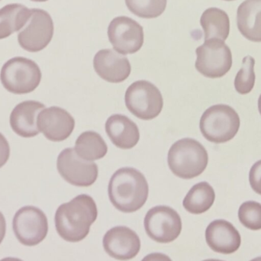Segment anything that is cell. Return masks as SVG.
Wrapping results in <instances>:
<instances>
[{"instance_id": "603a6c76", "label": "cell", "mask_w": 261, "mask_h": 261, "mask_svg": "<svg viewBox=\"0 0 261 261\" xmlns=\"http://www.w3.org/2000/svg\"><path fill=\"white\" fill-rule=\"evenodd\" d=\"M74 150L82 159L93 161L103 158L108 152V147L99 133L87 130L78 137Z\"/></svg>"}, {"instance_id": "1f68e13d", "label": "cell", "mask_w": 261, "mask_h": 261, "mask_svg": "<svg viewBox=\"0 0 261 261\" xmlns=\"http://www.w3.org/2000/svg\"><path fill=\"white\" fill-rule=\"evenodd\" d=\"M258 110H259V113H260V114L261 116V94H260V97H259V99H258Z\"/></svg>"}, {"instance_id": "7402d4cb", "label": "cell", "mask_w": 261, "mask_h": 261, "mask_svg": "<svg viewBox=\"0 0 261 261\" xmlns=\"http://www.w3.org/2000/svg\"><path fill=\"white\" fill-rule=\"evenodd\" d=\"M216 199L214 189L207 182H201L193 186L182 201V205L188 213L202 214L208 211Z\"/></svg>"}, {"instance_id": "52a82bcc", "label": "cell", "mask_w": 261, "mask_h": 261, "mask_svg": "<svg viewBox=\"0 0 261 261\" xmlns=\"http://www.w3.org/2000/svg\"><path fill=\"white\" fill-rule=\"evenodd\" d=\"M196 70L205 77H222L231 70L232 55L229 47L223 41L207 40L196 48Z\"/></svg>"}, {"instance_id": "6da1fadb", "label": "cell", "mask_w": 261, "mask_h": 261, "mask_svg": "<svg viewBox=\"0 0 261 261\" xmlns=\"http://www.w3.org/2000/svg\"><path fill=\"white\" fill-rule=\"evenodd\" d=\"M97 216L94 199L89 195H79L58 207L55 213V227L64 240L79 242L88 236Z\"/></svg>"}, {"instance_id": "f546056e", "label": "cell", "mask_w": 261, "mask_h": 261, "mask_svg": "<svg viewBox=\"0 0 261 261\" xmlns=\"http://www.w3.org/2000/svg\"><path fill=\"white\" fill-rule=\"evenodd\" d=\"M6 219L3 213L0 212V244L3 242L5 236H6Z\"/></svg>"}, {"instance_id": "30bf717a", "label": "cell", "mask_w": 261, "mask_h": 261, "mask_svg": "<svg viewBox=\"0 0 261 261\" xmlns=\"http://www.w3.org/2000/svg\"><path fill=\"white\" fill-rule=\"evenodd\" d=\"M54 30L53 20L48 12L32 9L29 21L18 33V44L27 51H41L51 41Z\"/></svg>"}, {"instance_id": "83f0119b", "label": "cell", "mask_w": 261, "mask_h": 261, "mask_svg": "<svg viewBox=\"0 0 261 261\" xmlns=\"http://www.w3.org/2000/svg\"><path fill=\"white\" fill-rule=\"evenodd\" d=\"M10 156V147L6 137L0 133V168L7 163Z\"/></svg>"}, {"instance_id": "e0dca14e", "label": "cell", "mask_w": 261, "mask_h": 261, "mask_svg": "<svg viewBox=\"0 0 261 261\" xmlns=\"http://www.w3.org/2000/svg\"><path fill=\"white\" fill-rule=\"evenodd\" d=\"M45 106L37 101L20 102L10 115V126L13 132L22 138H33L40 133L37 125L38 116Z\"/></svg>"}, {"instance_id": "836d02e7", "label": "cell", "mask_w": 261, "mask_h": 261, "mask_svg": "<svg viewBox=\"0 0 261 261\" xmlns=\"http://www.w3.org/2000/svg\"><path fill=\"white\" fill-rule=\"evenodd\" d=\"M202 261H223V260H216V259H207V260H202Z\"/></svg>"}, {"instance_id": "9a60e30c", "label": "cell", "mask_w": 261, "mask_h": 261, "mask_svg": "<svg viewBox=\"0 0 261 261\" xmlns=\"http://www.w3.org/2000/svg\"><path fill=\"white\" fill-rule=\"evenodd\" d=\"M93 67L102 80L113 84L123 82L132 71L128 58L112 49L98 51L93 59Z\"/></svg>"}, {"instance_id": "4316f807", "label": "cell", "mask_w": 261, "mask_h": 261, "mask_svg": "<svg viewBox=\"0 0 261 261\" xmlns=\"http://www.w3.org/2000/svg\"><path fill=\"white\" fill-rule=\"evenodd\" d=\"M249 181L253 190L257 194L261 195V160L257 161L251 167Z\"/></svg>"}, {"instance_id": "cb8c5ba5", "label": "cell", "mask_w": 261, "mask_h": 261, "mask_svg": "<svg viewBox=\"0 0 261 261\" xmlns=\"http://www.w3.org/2000/svg\"><path fill=\"white\" fill-rule=\"evenodd\" d=\"M167 0H125L134 15L143 18H158L165 11Z\"/></svg>"}, {"instance_id": "d6a6232c", "label": "cell", "mask_w": 261, "mask_h": 261, "mask_svg": "<svg viewBox=\"0 0 261 261\" xmlns=\"http://www.w3.org/2000/svg\"><path fill=\"white\" fill-rule=\"evenodd\" d=\"M251 261H261V257H256V258L253 259Z\"/></svg>"}, {"instance_id": "ac0fdd59", "label": "cell", "mask_w": 261, "mask_h": 261, "mask_svg": "<svg viewBox=\"0 0 261 261\" xmlns=\"http://www.w3.org/2000/svg\"><path fill=\"white\" fill-rule=\"evenodd\" d=\"M106 132L112 142L120 149L132 148L140 139L138 125L128 116L115 114L106 122Z\"/></svg>"}, {"instance_id": "ba28073f", "label": "cell", "mask_w": 261, "mask_h": 261, "mask_svg": "<svg viewBox=\"0 0 261 261\" xmlns=\"http://www.w3.org/2000/svg\"><path fill=\"white\" fill-rule=\"evenodd\" d=\"M149 238L158 243L167 244L176 240L182 231V221L176 210L167 205L150 208L144 221Z\"/></svg>"}, {"instance_id": "2e32d148", "label": "cell", "mask_w": 261, "mask_h": 261, "mask_svg": "<svg viewBox=\"0 0 261 261\" xmlns=\"http://www.w3.org/2000/svg\"><path fill=\"white\" fill-rule=\"evenodd\" d=\"M205 241L215 252L231 254L240 248L242 237L232 224L224 219H217L207 227Z\"/></svg>"}, {"instance_id": "3957f363", "label": "cell", "mask_w": 261, "mask_h": 261, "mask_svg": "<svg viewBox=\"0 0 261 261\" xmlns=\"http://www.w3.org/2000/svg\"><path fill=\"white\" fill-rule=\"evenodd\" d=\"M208 162V152L201 143L193 138H182L173 143L167 155L172 173L184 179L202 174Z\"/></svg>"}, {"instance_id": "d6986e66", "label": "cell", "mask_w": 261, "mask_h": 261, "mask_svg": "<svg viewBox=\"0 0 261 261\" xmlns=\"http://www.w3.org/2000/svg\"><path fill=\"white\" fill-rule=\"evenodd\" d=\"M237 24L245 38L261 42V0H245L239 6Z\"/></svg>"}, {"instance_id": "7a4b0ae2", "label": "cell", "mask_w": 261, "mask_h": 261, "mask_svg": "<svg viewBox=\"0 0 261 261\" xmlns=\"http://www.w3.org/2000/svg\"><path fill=\"white\" fill-rule=\"evenodd\" d=\"M109 197L119 211L132 213L147 202L149 186L142 173L133 167L116 170L109 182Z\"/></svg>"}, {"instance_id": "8fae6325", "label": "cell", "mask_w": 261, "mask_h": 261, "mask_svg": "<svg viewBox=\"0 0 261 261\" xmlns=\"http://www.w3.org/2000/svg\"><path fill=\"white\" fill-rule=\"evenodd\" d=\"M57 168L64 180L80 187L93 185L99 173L96 163L80 158L71 147L64 149L58 155Z\"/></svg>"}, {"instance_id": "277c9868", "label": "cell", "mask_w": 261, "mask_h": 261, "mask_svg": "<svg viewBox=\"0 0 261 261\" xmlns=\"http://www.w3.org/2000/svg\"><path fill=\"white\" fill-rule=\"evenodd\" d=\"M240 125V117L232 107L219 104L204 112L199 128L205 139L210 142L222 144L234 138Z\"/></svg>"}, {"instance_id": "7c38bea8", "label": "cell", "mask_w": 261, "mask_h": 261, "mask_svg": "<svg viewBox=\"0 0 261 261\" xmlns=\"http://www.w3.org/2000/svg\"><path fill=\"white\" fill-rule=\"evenodd\" d=\"M108 36L115 50L122 55L136 53L144 44L142 26L129 17L115 18L109 26Z\"/></svg>"}, {"instance_id": "4fadbf2b", "label": "cell", "mask_w": 261, "mask_h": 261, "mask_svg": "<svg viewBox=\"0 0 261 261\" xmlns=\"http://www.w3.org/2000/svg\"><path fill=\"white\" fill-rule=\"evenodd\" d=\"M104 250L113 258L129 260L136 257L141 249V240L136 232L125 226L109 230L102 240Z\"/></svg>"}, {"instance_id": "5b68a950", "label": "cell", "mask_w": 261, "mask_h": 261, "mask_svg": "<svg viewBox=\"0 0 261 261\" xmlns=\"http://www.w3.org/2000/svg\"><path fill=\"white\" fill-rule=\"evenodd\" d=\"M41 76V70L35 61L16 57L3 66L0 81L7 91L14 94H27L39 86Z\"/></svg>"}, {"instance_id": "8992f818", "label": "cell", "mask_w": 261, "mask_h": 261, "mask_svg": "<svg viewBox=\"0 0 261 261\" xmlns=\"http://www.w3.org/2000/svg\"><path fill=\"white\" fill-rule=\"evenodd\" d=\"M127 109L138 119L151 120L159 116L164 99L159 89L147 81L133 83L125 95Z\"/></svg>"}, {"instance_id": "ffe728a7", "label": "cell", "mask_w": 261, "mask_h": 261, "mask_svg": "<svg viewBox=\"0 0 261 261\" xmlns=\"http://www.w3.org/2000/svg\"><path fill=\"white\" fill-rule=\"evenodd\" d=\"M205 35V41L219 39L225 41L230 32V20L228 14L219 8L207 9L200 18Z\"/></svg>"}, {"instance_id": "9c48e42d", "label": "cell", "mask_w": 261, "mask_h": 261, "mask_svg": "<svg viewBox=\"0 0 261 261\" xmlns=\"http://www.w3.org/2000/svg\"><path fill=\"white\" fill-rule=\"evenodd\" d=\"M12 227L18 242L25 246L38 245L48 232L47 216L42 210L32 205L22 207L16 212Z\"/></svg>"}, {"instance_id": "d590c367", "label": "cell", "mask_w": 261, "mask_h": 261, "mask_svg": "<svg viewBox=\"0 0 261 261\" xmlns=\"http://www.w3.org/2000/svg\"><path fill=\"white\" fill-rule=\"evenodd\" d=\"M225 1H233V0H225Z\"/></svg>"}, {"instance_id": "5bb4252c", "label": "cell", "mask_w": 261, "mask_h": 261, "mask_svg": "<svg viewBox=\"0 0 261 261\" xmlns=\"http://www.w3.org/2000/svg\"><path fill=\"white\" fill-rule=\"evenodd\" d=\"M37 125L47 139L59 142L70 136L75 128V120L64 109L52 107L38 114Z\"/></svg>"}, {"instance_id": "484cf974", "label": "cell", "mask_w": 261, "mask_h": 261, "mask_svg": "<svg viewBox=\"0 0 261 261\" xmlns=\"http://www.w3.org/2000/svg\"><path fill=\"white\" fill-rule=\"evenodd\" d=\"M241 223L248 229H261V204L255 201H247L242 204L239 210Z\"/></svg>"}, {"instance_id": "f1b7e54d", "label": "cell", "mask_w": 261, "mask_h": 261, "mask_svg": "<svg viewBox=\"0 0 261 261\" xmlns=\"http://www.w3.org/2000/svg\"><path fill=\"white\" fill-rule=\"evenodd\" d=\"M141 261H172L170 257L162 253H152L143 258Z\"/></svg>"}, {"instance_id": "e575fe53", "label": "cell", "mask_w": 261, "mask_h": 261, "mask_svg": "<svg viewBox=\"0 0 261 261\" xmlns=\"http://www.w3.org/2000/svg\"><path fill=\"white\" fill-rule=\"evenodd\" d=\"M31 1L40 2V3H41V2H46V1H47V0H31Z\"/></svg>"}, {"instance_id": "d4e9b609", "label": "cell", "mask_w": 261, "mask_h": 261, "mask_svg": "<svg viewBox=\"0 0 261 261\" xmlns=\"http://www.w3.org/2000/svg\"><path fill=\"white\" fill-rule=\"evenodd\" d=\"M254 64L255 61L251 56H246L242 61V68L234 79V88L240 94H248L254 88L256 80Z\"/></svg>"}, {"instance_id": "44dd1931", "label": "cell", "mask_w": 261, "mask_h": 261, "mask_svg": "<svg viewBox=\"0 0 261 261\" xmlns=\"http://www.w3.org/2000/svg\"><path fill=\"white\" fill-rule=\"evenodd\" d=\"M31 16V9L18 3L8 4L0 9V40L19 32Z\"/></svg>"}, {"instance_id": "4dcf8cb0", "label": "cell", "mask_w": 261, "mask_h": 261, "mask_svg": "<svg viewBox=\"0 0 261 261\" xmlns=\"http://www.w3.org/2000/svg\"><path fill=\"white\" fill-rule=\"evenodd\" d=\"M0 261H23L21 259L15 258V257H6V258L2 259Z\"/></svg>"}]
</instances>
